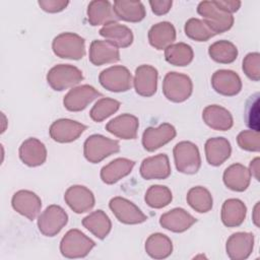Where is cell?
I'll list each match as a JSON object with an SVG mask.
<instances>
[{"label":"cell","mask_w":260,"mask_h":260,"mask_svg":"<svg viewBox=\"0 0 260 260\" xmlns=\"http://www.w3.org/2000/svg\"><path fill=\"white\" fill-rule=\"evenodd\" d=\"M197 12L215 35L229 30L234 24L233 14L218 7L215 1H201L197 6Z\"/></svg>","instance_id":"cell-1"},{"label":"cell","mask_w":260,"mask_h":260,"mask_svg":"<svg viewBox=\"0 0 260 260\" xmlns=\"http://www.w3.org/2000/svg\"><path fill=\"white\" fill-rule=\"evenodd\" d=\"M175 165L180 173L196 174L201 166V157L196 144L191 141H181L173 149Z\"/></svg>","instance_id":"cell-2"},{"label":"cell","mask_w":260,"mask_h":260,"mask_svg":"<svg viewBox=\"0 0 260 260\" xmlns=\"http://www.w3.org/2000/svg\"><path fill=\"white\" fill-rule=\"evenodd\" d=\"M119 150L120 144L117 140L101 134L90 135L83 144L84 157L91 164H98Z\"/></svg>","instance_id":"cell-3"},{"label":"cell","mask_w":260,"mask_h":260,"mask_svg":"<svg viewBox=\"0 0 260 260\" xmlns=\"http://www.w3.org/2000/svg\"><path fill=\"white\" fill-rule=\"evenodd\" d=\"M94 246L95 243L91 239L86 237L81 231L73 229L68 231L62 238L60 252L66 258H83Z\"/></svg>","instance_id":"cell-4"},{"label":"cell","mask_w":260,"mask_h":260,"mask_svg":"<svg viewBox=\"0 0 260 260\" xmlns=\"http://www.w3.org/2000/svg\"><path fill=\"white\" fill-rule=\"evenodd\" d=\"M193 91L191 78L183 73L169 72L162 81L165 96L174 103H182L190 98Z\"/></svg>","instance_id":"cell-5"},{"label":"cell","mask_w":260,"mask_h":260,"mask_svg":"<svg viewBox=\"0 0 260 260\" xmlns=\"http://www.w3.org/2000/svg\"><path fill=\"white\" fill-rule=\"evenodd\" d=\"M52 49L60 58L79 60L85 54V41L77 34L62 32L53 40Z\"/></svg>","instance_id":"cell-6"},{"label":"cell","mask_w":260,"mask_h":260,"mask_svg":"<svg viewBox=\"0 0 260 260\" xmlns=\"http://www.w3.org/2000/svg\"><path fill=\"white\" fill-rule=\"evenodd\" d=\"M83 79L80 69L70 64H59L52 67L47 74L49 85L57 91L73 87Z\"/></svg>","instance_id":"cell-7"},{"label":"cell","mask_w":260,"mask_h":260,"mask_svg":"<svg viewBox=\"0 0 260 260\" xmlns=\"http://www.w3.org/2000/svg\"><path fill=\"white\" fill-rule=\"evenodd\" d=\"M102 86L113 92L127 91L132 86V75L128 68L122 65L111 66L103 70L99 75Z\"/></svg>","instance_id":"cell-8"},{"label":"cell","mask_w":260,"mask_h":260,"mask_svg":"<svg viewBox=\"0 0 260 260\" xmlns=\"http://www.w3.org/2000/svg\"><path fill=\"white\" fill-rule=\"evenodd\" d=\"M68 215L59 205H49L38 218L39 231L46 237H54L66 225Z\"/></svg>","instance_id":"cell-9"},{"label":"cell","mask_w":260,"mask_h":260,"mask_svg":"<svg viewBox=\"0 0 260 260\" xmlns=\"http://www.w3.org/2000/svg\"><path fill=\"white\" fill-rule=\"evenodd\" d=\"M109 207L117 219L125 224H138L147 219V216L133 202L123 197L112 198Z\"/></svg>","instance_id":"cell-10"},{"label":"cell","mask_w":260,"mask_h":260,"mask_svg":"<svg viewBox=\"0 0 260 260\" xmlns=\"http://www.w3.org/2000/svg\"><path fill=\"white\" fill-rule=\"evenodd\" d=\"M102 96L103 94L93 86L83 84L70 89L64 96L63 105L70 112H79L84 110L92 101Z\"/></svg>","instance_id":"cell-11"},{"label":"cell","mask_w":260,"mask_h":260,"mask_svg":"<svg viewBox=\"0 0 260 260\" xmlns=\"http://www.w3.org/2000/svg\"><path fill=\"white\" fill-rule=\"evenodd\" d=\"M86 129V126L70 119H59L52 123L49 129L51 138L60 143L76 140Z\"/></svg>","instance_id":"cell-12"},{"label":"cell","mask_w":260,"mask_h":260,"mask_svg":"<svg viewBox=\"0 0 260 260\" xmlns=\"http://www.w3.org/2000/svg\"><path fill=\"white\" fill-rule=\"evenodd\" d=\"M177 132L173 125L162 123L158 127H148L142 135V145L147 151H154L172 141Z\"/></svg>","instance_id":"cell-13"},{"label":"cell","mask_w":260,"mask_h":260,"mask_svg":"<svg viewBox=\"0 0 260 260\" xmlns=\"http://www.w3.org/2000/svg\"><path fill=\"white\" fill-rule=\"evenodd\" d=\"M13 209L29 220H34L41 211V198L32 191L19 190L15 192L11 199Z\"/></svg>","instance_id":"cell-14"},{"label":"cell","mask_w":260,"mask_h":260,"mask_svg":"<svg viewBox=\"0 0 260 260\" xmlns=\"http://www.w3.org/2000/svg\"><path fill=\"white\" fill-rule=\"evenodd\" d=\"M64 200L75 213L89 211L94 206L95 202L93 193L88 188L81 185L69 187L64 194Z\"/></svg>","instance_id":"cell-15"},{"label":"cell","mask_w":260,"mask_h":260,"mask_svg":"<svg viewBox=\"0 0 260 260\" xmlns=\"http://www.w3.org/2000/svg\"><path fill=\"white\" fill-rule=\"evenodd\" d=\"M254 248V235L252 233L238 232L233 234L226 241L225 250L230 259H247Z\"/></svg>","instance_id":"cell-16"},{"label":"cell","mask_w":260,"mask_h":260,"mask_svg":"<svg viewBox=\"0 0 260 260\" xmlns=\"http://www.w3.org/2000/svg\"><path fill=\"white\" fill-rule=\"evenodd\" d=\"M211 85L217 93L226 96L236 95L242 89L240 76L229 69L216 70L211 76Z\"/></svg>","instance_id":"cell-17"},{"label":"cell","mask_w":260,"mask_h":260,"mask_svg":"<svg viewBox=\"0 0 260 260\" xmlns=\"http://www.w3.org/2000/svg\"><path fill=\"white\" fill-rule=\"evenodd\" d=\"M140 175L145 180H164L171 175L169 157L165 153L146 157L140 165Z\"/></svg>","instance_id":"cell-18"},{"label":"cell","mask_w":260,"mask_h":260,"mask_svg":"<svg viewBox=\"0 0 260 260\" xmlns=\"http://www.w3.org/2000/svg\"><path fill=\"white\" fill-rule=\"evenodd\" d=\"M157 70L151 65H140L135 70L133 80L135 91L141 96H151L157 88Z\"/></svg>","instance_id":"cell-19"},{"label":"cell","mask_w":260,"mask_h":260,"mask_svg":"<svg viewBox=\"0 0 260 260\" xmlns=\"http://www.w3.org/2000/svg\"><path fill=\"white\" fill-rule=\"evenodd\" d=\"M197 219L183 208H174L159 217V224L173 233H183L190 229Z\"/></svg>","instance_id":"cell-20"},{"label":"cell","mask_w":260,"mask_h":260,"mask_svg":"<svg viewBox=\"0 0 260 260\" xmlns=\"http://www.w3.org/2000/svg\"><path fill=\"white\" fill-rule=\"evenodd\" d=\"M139 127L138 118L131 114H122L106 125V130L121 139H135Z\"/></svg>","instance_id":"cell-21"},{"label":"cell","mask_w":260,"mask_h":260,"mask_svg":"<svg viewBox=\"0 0 260 260\" xmlns=\"http://www.w3.org/2000/svg\"><path fill=\"white\" fill-rule=\"evenodd\" d=\"M19 158L28 167H39L46 161L47 149L45 144L35 137L24 140L19 147Z\"/></svg>","instance_id":"cell-22"},{"label":"cell","mask_w":260,"mask_h":260,"mask_svg":"<svg viewBox=\"0 0 260 260\" xmlns=\"http://www.w3.org/2000/svg\"><path fill=\"white\" fill-rule=\"evenodd\" d=\"M88 58L93 65L101 66L118 62L120 60V52L116 46L108 41L94 40L89 46Z\"/></svg>","instance_id":"cell-23"},{"label":"cell","mask_w":260,"mask_h":260,"mask_svg":"<svg viewBox=\"0 0 260 260\" xmlns=\"http://www.w3.org/2000/svg\"><path fill=\"white\" fill-rule=\"evenodd\" d=\"M87 19L92 26L107 25L119 20L112 4L107 0H93L89 2L87 6Z\"/></svg>","instance_id":"cell-24"},{"label":"cell","mask_w":260,"mask_h":260,"mask_svg":"<svg viewBox=\"0 0 260 260\" xmlns=\"http://www.w3.org/2000/svg\"><path fill=\"white\" fill-rule=\"evenodd\" d=\"M202 119L207 126L218 131L230 130L234 124L232 114L218 105H210L204 108Z\"/></svg>","instance_id":"cell-25"},{"label":"cell","mask_w":260,"mask_h":260,"mask_svg":"<svg viewBox=\"0 0 260 260\" xmlns=\"http://www.w3.org/2000/svg\"><path fill=\"white\" fill-rule=\"evenodd\" d=\"M135 166V161L125 158L119 157L108 165L104 166L101 170V179L104 183L108 185H112L128 176Z\"/></svg>","instance_id":"cell-26"},{"label":"cell","mask_w":260,"mask_h":260,"mask_svg":"<svg viewBox=\"0 0 260 260\" xmlns=\"http://www.w3.org/2000/svg\"><path fill=\"white\" fill-rule=\"evenodd\" d=\"M204 148L207 162L213 167H218L223 164L232 153L231 143L224 137L207 139Z\"/></svg>","instance_id":"cell-27"},{"label":"cell","mask_w":260,"mask_h":260,"mask_svg":"<svg viewBox=\"0 0 260 260\" xmlns=\"http://www.w3.org/2000/svg\"><path fill=\"white\" fill-rule=\"evenodd\" d=\"M222 180L229 189L236 192H243L250 185L251 174L245 166L234 164L225 169Z\"/></svg>","instance_id":"cell-28"},{"label":"cell","mask_w":260,"mask_h":260,"mask_svg":"<svg viewBox=\"0 0 260 260\" xmlns=\"http://www.w3.org/2000/svg\"><path fill=\"white\" fill-rule=\"evenodd\" d=\"M176 40L175 26L169 21L158 22L148 30L149 44L156 50H166Z\"/></svg>","instance_id":"cell-29"},{"label":"cell","mask_w":260,"mask_h":260,"mask_svg":"<svg viewBox=\"0 0 260 260\" xmlns=\"http://www.w3.org/2000/svg\"><path fill=\"white\" fill-rule=\"evenodd\" d=\"M99 32L106 41L117 48H127L133 43L132 30L128 26L119 24L118 22L104 25Z\"/></svg>","instance_id":"cell-30"},{"label":"cell","mask_w":260,"mask_h":260,"mask_svg":"<svg viewBox=\"0 0 260 260\" xmlns=\"http://www.w3.org/2000/svg\"><path fill=\"white\" fill-rule=\"evenodd\" d=\"M247 207L245 203L237 198H231L223 202L221 207V221L228 228L239 226L245 220Z\"/></svg>","instance_id":"cell-31"},{"label":"cell","mask_w":260,"mask_h":260,"mask_svg":"<svg viewBox=\"0 0 260 260\" xmlns=\"http://www.w3.org/2000/svg\"><path fill=\"white\" fill-rule=\"evenodd\" d=\"M113 9L119 19L128 22H138L145 17V8L140 1L116 0Z\"/></svg>","instance_id":"cell-32"},{"label":"cell","mask_w":260,"mask_h":260,"mask_svg":"<svg viewBox=\"0 0 260 260\" xmlns=\"http://www.w3.org/2000/svg\"><path fill=\"white\" fill-rule=\"evenodd\" d=\"M82 225L98 239H105L112 229L109 216L101 209L89 213L82 219Z\"/></svg>","instance_id":"cell-33"},{"label":"cell","mask_w":260,"mask_h":260,"mask_svg":"<svg viewBox=\"0 0 260 260\" xmlns=\"http://www.w3.org/2000/svg\"><path fill=\"white\" fill-rule=\"evenodd\" d=\"M145 252L153 259L168 258L173 252L171 239L160 233L150 235L145 242Z\"/></svg>","instance_id":"cell-34"},{"label":"cell","mask_w":260,"mask_h":260,"mask_svg":"<svg viewBox=\"0 0 260 260\" xmlns=\"http://www.w3.org/2000/svg\"><path fill=\"white\" fill-rule=\"evenodd\" d=\"M194 57L193 49L185 43L172 44L165 50L166 61L175 66H187Z\"/></svg>","instance_id":"cell-35"},{"label":"cell","mask_w":260,"mask_h":260,"mask_svg":"<svg viewBox=\"0 0 260 260\" xmlns=\"http://www.w3.org/2000/svg\"><path fill=\"white\" fill-rule=\"evenodd\" d=\"M208 54L210 58L221 64L233 63L238 57L237 47L230 41H217L209 46Z\"/></svg>","instance_id":"cell-36"},{"label":"cell","mask_w":260,"mask_h":260,"mask_svg":"<svg viewBox=\"0 0 260 260\" xmlns=\"http://www.w3.org/2000/svg\"><path fill=\"white\" fill-rule=\"evenodd\" d=\"M187 202L195 211L205 213L212 208L213 200L210 192L206 188L196 186L188 191Z\"/></svg>","instance_id":"cell-37"},{"label":"cell","mask_w":260,"mask_h":260,"mask_svg":"<svg viewBox=\"0 0 260 260\" xmlns=\"http://www.w3.org/2000/svg\"><path fill=\"white\" fill-rule=\"evenodd\" d=\"M173 195L171 190L167 186L162 185H152L150 186L146 193L144 200L148 206L151 208H162L171 203Z\"/></svg>","instance_id":"cell-38"},{"label":"cell","mask_w":260,"mask_h":260,"mask_svg":"<svg viewBox=\"0 0 260 260\" xmlns=\"http://www.w3.org/2000/svg\"><path fill=\"white\" fill-rule=\"evenodd\" d=\"M120 106L121 104L117 100L110 98H102L91 108L89 116L94 122L99 123L115 114L119 110Z\"/></svg>","instance_id":"cell-39"},{"label":"cell","mask_w":260,"mask_h":260,"mask_svg":"<svg viewBox=\"0 0 260 260\" xmlns=\"http://www.w3.org/2000/svg\"><path fill=\"white\" fill-rule=\"evenodd\" d=\"M185 34L191 40L197 42H206L215 34L208 27V25L201 19L190 18L185 23Z\"/></svg>","instance_id":"cell-40"},{"label":"cell","mask_w":260,"mask_h":260,"mask_svg":"<svg viewBox=\"0 0 260 260\" xmlns=\"http://www.w3.org/2000/svg\"><path fill=\"white\" fill-rule=\"evenodd\" d=\"M245 120L251 130L259 132V93H255L249 98L246 103Z\"/></svg>","instance_id":"cell-41"},{"label":"cell","mask_w":260,"mask_h":260,"mask_svg":"<svg viewBox=\"0 0 260 260\" xmlns=\"http://www.w3.org/2000/svg\"><path fill=\"white\" fill-rule=\"evenodd\" d=\"M238 145L247 151H259L260 137L259 132L254 130H244L237 137Z\"/></svg>","instance_id":"cell-42"},{"label":"cell","mask_w":260,"mask_h":260,"mask_svg":"<svg viewBox=\"0 0 260 260\" xmlns=\"http://www.w3.org/2000/svg\"><path fill=\"white\" fill-rule=\"evenodd\" d=\"M243 71L253 81L260 79V54L257 52L249 53L243 60Z\"/></svg>","instance_id":"cell-43"},{"label":"cell","mask_w":260,"mask_h":260,"mask_svg":"<svg viewBox=\"0 0 260 260\" xmlns=\"http://www.w3.org/2000/svg\"><path fill=\"white\" fill-rule=\"evenodd\" d=\"M40 7L49 13H56L64 10L68 4L69 1L65 0H40L39 2Z\"/></svg>","instance_id":"cell-44"},{"label":"cell","mask_w":260,"mask_h":260,"mask_svg":"<svg viewBox=\"0 0 260 260\" xmlns=\"http://www.w3.org/2000/svg\"><path fill=\"white\" fill-rule=\"evenodd\" d=\"M172 0H151L149 1V5L151 10L156 15H164L168 13L172 7Z\"/></svg>","instance_id":"cell-45"},{"label":"cell","mask_w":260,"mask_h":260,"mask_svg":"<svg viewBox=\"0 0 260 260\" xmlns=\"http://www.w3.org/2000/svg\"><path fill=\"white\" fill-rule=\"evenodd\" d=\"M215 3L218 7L231 14L238 11L241 7V1L239 0H215Z\"/></svg>","instance_id":"cell-46"},{"label":"cell","mask_w":260,"mask_h":260,"mask_svg":"<svg viewBox=\"0 0 260 260\" xmlns=\"http://www.w3.org/2000/svg\"><path fill=\"white\" fill-rule=\"evenodd\" d=\"M249 172L251 176H253L257 181H259V172H260V159L259 157H255L251 162L249 167Z\"/></svg>","instance_id":"cell-47"},{"label":"cell","mask_w":260,"mask_h":260,"mask_svg":"<svg viewBox=\"0 0 260 260\" xmlns=\"http://www.w3.org/2000/svg\"><path fill=\"white\" fill-rule=\"evenodd\" d=\"M253 222L256 226H259V202L256 203V205L254 206V209H253Z\"/></svg>","instance_id":"cell-48"}]
</instances>
